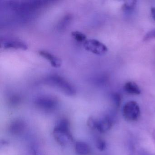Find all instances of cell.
<instances>
[{"label":"cell","instance_id":"6da1fadb","mask_svg":"<svg viewBox=\"0 0 155 155\" xmlns=\"http://www.w3.org/2000/svg\"><path fill=\"white\" fill-rule=\"evenodd\" d=\"M44 81L46 84L57 88L68 96H72L76 94V90L74 86L59 75L53 74L48 76Z\"/></svg>","mask_w":155,"mask_h":155},{"label":"cell","instance_id":"7a4b0ae2","mask_svg":"<svg viewBox=\"0 0 155 155\" xmlns=\"http://www.w3.org/2000/svg\"><path fill=\"white\" fill-rule=\"evenodd\" d=\"M54 135L57 141L61 145H65L69 140H73L68 120L63 119L58 123L54 128Z\"/></svg>","mask_w":155,"mask_h":155},{"label":"cell","instance_id":"3957f363","mask_svg":"<svg viewBox=\"0 0 155 155\" xmlns=\"http://www.w3.org/2000/svg\"><path fill=\"white\" fill-rule=\"evenodd\" d=\"M123 116L127 121H137L139 119L140 111L139 106L134 101H128L123 106Z\"/></svg>","mask_w":155,"mask_h":155},{"label":"cell","instance_id":"277c9868","mask_svg":"<svg viewBox=\"0 0 155 155\" xmlns=\"http://www.w3.org/2000/svg\"><path fill=\"white\" fill-rule=\"evenodd\" d=\"M83 44V47L86 50L96 55H104L108 51L107 46L97 40L87 39Z\"/></svg>","mask_w":155,"mask_h":155},{"label":"cell","instance_id":"5b68a950","mask_svg":"<svg viewBox=\"0 0 155 155\" xmlns=\"http://www.w3.org/2000/svg\"><path fill=\"white\" fill-rule=\"evenodd\" d=\"M37 107L45 110L54 109L58 105V100L52 96H41L38 97L35 101Z\"/></svg>","mask_w":155,"mask_h":155},{"label":"cell","instance_id":"8992f818","mask_svg":"<svg viewBox=\"0 0 155 155\" xmlns=\"http://www.w3.org/2000/svg\"><path fill=\"white\" fill-rule=\"evenodd\" d=\"M113 123V120L111 117L109 115H106L97 120L96 129L101 133H105L111 129Z\"/></svg>","mask_w":155,"mask_h":155},{"label":"cell","instance_id":"52a82bcc","mask_svg":"<svg viewBox=\"0 0 155 155\" xmlns=\"http://www.w3.org/2000/svg\"><path fill=\"white\" fill-rule=\"evenodd\" d=\"M39 54L42 58L48 61L52 67L55 68H59L61 65V61L58 57L50 52L45 50L39 51Z\"/></svg>","mask_w":155,"mask_h":155},{"label":"cell","instance_id":"ba28073f","mask_svg":"<svg viewBox=\"0 0 155 155\" xmlns=\"http://www.w3.org/2000/svg\"><path fill=\"white\" fill-rule=\"evenodd\" d=\"M3 47L6 49H14L25 50L28 48L27 44L21 41L17 40H10L3 43Z\"/></svg>","mask_w":155,"mask_h":155},{"label":"cell","instance_id":"9c48e42d","mask_svg":"<svg viewBox=\"0 0 155 155\" xmlns=\"http://www.w3.org/2000/svg\"><path fill=\"white\" fill-rule=\"evenodd\" d=\"M25 123L21 120H16L13 121L10 126V131L12 134L18 135L24 131Z\"/></svg>","mask_w":155,"mask_h":155},{"label":"cell","instance_id":"30bf717a","mask_svg":"<svg viewBox=\"0 0 155 155\" xmlns=\"http://www.w3.org/2000/svg\"><path fill=\"white\" fill-rule=\"evenodd\" d=\"M75 147V151L78 155H88L90 153V148L85 142L82 141L77 142Z\"/></svg>","mask_w":155,"mask_h":155},{"label":"cell","instance_id":"8fae6325","mask_svg":"<svg viewBox=\"0 0 155 155\" xmlns=\"http://www.w3.org/2000/svg\"><path fill=\"white\" fill-rule=\"evenodd\" d=\"M124 89L126 92L132 95H139L141 92L139 87L133 81H128L125 83Z\"/></svg>","mask_w":155,"mask_h":155},{"label":"cell","instance_id":"7c38bea8","mask_svg":"<svg viewBox=\"0 0 155 155\" xmlns=\"http://www.w3.org/2000/svg\"><path fill=\"white\" fill-rule=\"evenodd\" d=\"M71 36L75 40L79 42L83 43L87 40V36L84 33L78 31H73L71 33Z\"/></svg>","mask_w":155,"mask_h":155},{"label":"cell","instance_id":"4fadbf2b","mask_svg":"<svg viewBox=\"0 0 155 155\" xmlns=\"http://www.w3.org/2000/svg\"><path fill=\"white\" fill-rule=\"evenodd\" d=\"M71 15H67L65 16L62 19L61 21L59 23L58 25V28L59 29L63 30L66 28L68 25L69 24L71 20Z\"/></svg>","mask_w":155,"mask_h":155},{"label":"cell","instance_id":"5bb4252c","mask_svg":"<svg viewBox=\"0 0 155 155\" xmlns=\"http://www.w3.org/2000/svg\"><path fill=\"white\" fill-rule=\"evenodd\" d=\"M137 2L135 1L126 2L122 6V10L126 12L132 10L135 8Z\"/></svg>","mask_w":155,"mask_h":155},{"label":"cell","instance_id":"9a60e30c","mask_svg":"<svg viewBox=\"0 0 155 155\" xmlns=\"http://www.w3.org/2000/svg\"><path fill=\"white\" fill-rule=\"evenodd\" d=\"M96 146L97 148L101 151L105 150L107 147L106 142L104 140L101 138L97 139L96 141Z\"/></svg>","mask_w":155,"mask_h":155},{"label":"cell","instance_id":"2e32d148","mask_svg":"<svg viewBox=\"0 0 155 155\" xmlns=\"http://www.w3.org/2000/svg\"><path fill=\"white\" fill-rule=\"evenodd\" d=\"M97 120H95L92 117H90L88 119L87 124L91 128L95 129L97 128Z\"/></svg>","mask_w":155,"mask_h":155},{"label":"cell","instance_id":"e0dca14e","mask_svg":"<svg viewBox=\"0 0 155 155\" xmlns=\"http://www.w3.org/2000/svg\"><path fill=\"white\" fill-rule=\"evenodd\" d=\"M113 99L116 107H119L121 101V98L120 95L118 93H116L113 95Z\"/></svg>","mask_w":155,"mask_h":155},{"label":"cell","instance_id":"ac0fdd59","mask_svg":"<svg viewBox=\"0 0 155 155\" xmlns=\"http://www.w3.org/2000/svg\"><path fill=\"white\" fill-rule=\"evenodd\" d=\"M20 100V98L18 96H13L11 98L10 102L12 105H17L19 103Z\"/></svg>","mask_w":155,"mask_h":155},{"label":"cell","instance_id":"d6986e66","mask_svg":"<svg viewBox=\"0 0 155 155\" xmlns=\"http://www.w3.org/2000/svg\"><path fill=\"white\" fill-rule=\"evenodd\" d=\"M155 38V30L151 31L150 32H148L144 38V40H147L150 39Z\"/></svg>","mask_w":155,"mask_h":155},{"label":"cell","instance_id":"ffe728a7","mask_svg":"<svg viewBox=\"0 0 155 155\" xmlns=\"http://www.w3.org/2000/svg\"><path fill=\"white\" fill-rule=\"evenodd\" d=\"M150 13L152 19L155 21V7H152L150 9Z\"/></svg>","mask_w":155,"mask_h":155},{"label":"cell","instance_id":"44dd1931","mask_svg":"<svg viewBox=\"0 0 155 155\" xmlns=\"http://www.w3.org/2000/svg\"><path fill=\"white\" fill-rule=\"evenodd\" d=\"M153 138H154V140L155 141V130H154V131H153Z\"/></svg>","mask_w":155,"mask_h":155}]
</instances>
